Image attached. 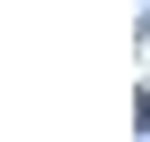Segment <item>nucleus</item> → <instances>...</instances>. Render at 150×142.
<instances>
[]
</instances>
